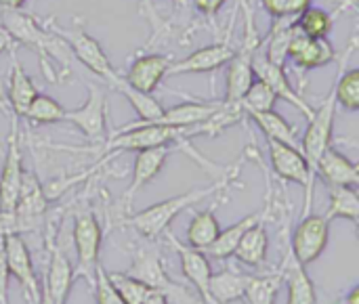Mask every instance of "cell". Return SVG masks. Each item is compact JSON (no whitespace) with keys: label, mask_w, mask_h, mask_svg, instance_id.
Listing matches in <instances>:
<instances>
[{"label":"cell","mask_w":359,"mask_h":304,"mask_svg":"<svg viewBox=\"0 0 359 304\" xmlns=\"http://www.w3.org/2000/svg\"><path fill=\"white\" fill-rule=\"evenodd\" d=\"M2 27L8 32V36L13 38L15 44L17 42L25 44L38 53L42 71L48 80H53L48 59L57 61V65L61 67V71L65 76L69 74V61L74 55H72L67 42L57 32L46 29L48 25L42 27L40 21H36L32 15L23 13L21 8H2Z\"/></svg>","instance_id":"6da1fadb"},{"label":"cell","mask_w":359,"mask_h":304,"mask_svg":"<svg viewBox=\"0 0 359 304\" xmlns=\"http://www.w3.org/2000/svg\"><path fill=\"white\" fill-rule=\"evenodd\" d=\"M240 164H242V162H236L233 168H231L225 177L217 179L215 183H210V185H206V187H196V189H191V191L179 193V195H175V198H168V200H164V202H160V204H154V206H149V208H145V210L133 214V216L128 219V225H130L141 237H145V240H158L160 235H164V233L168 231V227L172 225V221H175L179 214H183V212L189 210L191 206L200 204L202 200H208L210 195L219 193V191L225 189L229 183H233L236 177H238V172H240Z\"/></svg>","instance_id":"7a4b0ae2"},{"label":"cell","mask_w":359,"mask_h":304,"mask_svg":"<svg viewBox=\"0 0 359 304\" xmlns=\"http://www.w3.org/2000/svg\"><path fill=\"white\" fill-rule=\"evenodd\" d=\"M53 32H57L69 46L72 55L97 78L103 80V84L111 90L116 86V82L122 78V74L111 65V61L107 59L103 46L99 44L97 38H93L88 32H84L82 27H59L53 23H46Z\"/></svg>","instance_id":"3957f363"},{"label":"cell","mask_w":359,"mask_h":304,"mask_svg":"<svg viewBox=\"0 0 359 304\" xmlns=\"http://www.w3.org/2000/svg\"><path fill=\"white\" fill-rule=\"evenodd\" d=\"M269 147V160H271V170L278 179L286 183H297L305 191L303 200V216L311 212L313 206V191H316V179L309 172V164L301 151V147H292L273 139H267Z\"/></svg>","instance_id":"277c9868"},{"label":"cell","mask_w":359,"mask_h":304,"mask_svg":"<svg viewBox=\"0 0 359 304\" xmlns=\"http://www.w3.org/2000/svg\"><path fill=\"white\" fill-rule=\"evenodd\" d=\"M337 99H334V86H330L326 99L313 109V116L309 118V126L301 139V151L309 164V172L316 179V166L322 158V153L332 143V130H334V116H337Z\"/></svg>","instance_id":"5b68a950"},{"label":"cell","mask_w":359,"mask_h":304,"mask_svg":"<svg viewBox=\"0 0 359 304\" xmlns=\"http://www.w3.org/2000/svg\"><path fill=\"white\" fill-rule=\"evenodd\" d=\"M103 244V227L93 212H82L74 223V248L78 265L74 269V282L84 277L88 284L95 282V271L99 267V254Z\"/></svg>","instance_id":"8992f818"},{"label":"cell","mask_w":359,"mask_h":304,"mask_svg":"<svg viewBox=\"0 0 359 304\" xmlns=\"http://www.w3.org/2000/svg\"><path fill=\"white\" fill-rule=\"evenodd\" d=\"M86 86V101L76 109H65L63 122L74 124L93 145H101L107 139V95L99 84Z\"/></svg>","instance_id":"52a82bcc"},{"label":"cell","mask_w":359,"mask_h":304,"mask_svg":"<svg viewBox=\"0 0 359 304\" xmlns=\"http://www.w3.org/2000/svg\"><path fill=\"white\" fill-rule=\"evenodd\" d=\"M330 242V221L324 214H307L301 216V223L294 229L292 235V248L290 254L301 267H309L316 263Z\"/></svg>","instance_id":"ba28073f"},{"label":"cell","mask_w":359,"mask_h":304,"mask_svg":"<svg viewBox=\"0 0 359 304\" xmlns=\"http://www.w3.org/2000/svg\"><path fill=\"white\" fill-rule=\"evenodd\" d=\"M23 177V158H21V139H19V118L11 113V130L6 137V156L0 170V208L13 210L19 198Z\"/></svg>","instance_id":"9c48e42d"},{"label":"cell","mask_w":359,"mask_h":304,"mask_svg":"<svg viewBox=\"0 0 359 304\" xmlns=\"http://www.w3.org/2000/svg\"><path fill=\"white\" fill-rule=\"evenodd\" d=\"M252 71H255V78L263 80V82L276 92L278 99H282V101L290 103L292 107H297L305 118H311V116H313V109H316V107H313L311 103H307V101L301 97V92L292 86V82H290V78H288L284 65L271 63L261 50H257L255 57H252Z\"/></svg>","instance_id":"30bf717a"},{"label":"cell","mask_w":359,"mask_h":304,"mask_svg":"<svg viewBox=\"0 0 359 304\" xmlns=\"http://www.w3.org/2000/svg\"><path fill=\"white\" fill-rule=\"evenodd\" d=\"M46 206H48V198L44 195V187L40 185V181L32 172L23 170L19 198H17V204L13 208L15 216L19 221L21 233H29V231H36L40 227V221L46 212Z\"/></svg>","instance_id":"8fae6325"},{"label":"cell","mask_w":359,"mask_h":304,"mask_svg":"<svg viewBox=\"0 0 359 304\" xmlns=\"http://www.w3.org/2000/svg\"><path fill=\"white\" fill-rule=\"evenodd\" d=\"M4 250H6V265L8 273L21 284L25 294L34 304L40 303V279L34 269V261L29 254V248L21 235H8L4 237Z\"/></svg>","instance_id":"7c38bea8"},{"label":"cell","mask_w":359,"mask_h":304,"mask_svg":"<svg viewBox=\"0 0 359 304\" xmlns=\"http://www.w3.org/2000/svg\"><path fill=\"white\" fill-rule=\"evenodd\" d=\"M233 53L236 50L231 48L229 40L202 46V48L189 53L187 57H183L179 61H172L166 76H187V74H210V71H217V69L225 67L231 61Z\"/></svg>","instance_id":"4fadbf2b"},{"label":"cell","mask_w":359,"mask_h":304,"mask_svg":"<svg viewBox=\"0 0 359 304\" xmlns=\"http://www.w3.org/2000/svg\"><path fill=\"white\" fill-rule=\"evenodd\" d=\"M334 57L337 53L328 38H309L294 25L286 59H290L299 69L311 71V69L324 67L330 61H334Z\"/></svg>","instance_id":"5bb4252c"},{"label":"cell","mask_w":359,"mask_h":304,"mask_svg":"<svg viewBox=\"0 0 359 304\" xmlns=\"http://www.w3.org/2000/svg\"><path fill=\"white\" fill-rule=\"evenodd\" d=\"M166 240L170 244V248L179 254L181 258V269H183V275L185 279L198 290L200 298L204 300V304H217L210 296V275H212V269H210V261L204 252L200 250H194L189 248L187 244L179 242L172 233H166Z\"/></svg>","instance_id":"9a60e30c"},{"label":"cell","mask_w":359,"mask_h":304,"mask_svg":"<svg viewBox=\"0 0 359 304\" xmlns=\"http://www.w3.org/2000/svg\"><path fill=\"white\" fill-rule=\"evenodd\" d=\"M170 63H172V59L168 55H162V53L141 55L130 63L124 80L133 88H137L141 92H147V95H154V90H158L162 80L166 78Z\"/></svg>","instance_id":"2e32d148"},{"label":"cell","mask_w":359,"mask_h":304,"mask_svg":"<svg viewBox=\"0 0 359 304\" xmlns=\"http://www.w3.org/2000/svg\"><path fill=\"white\" fill-rule=\"evenodd\" d=\"M46 246H48V269L44 273L42 284L55 303L67 304V296L74 284V267L65 256V252L57 244H53L50 235L46 237Z\"/></svg>","instance_id":"e0dca14e"},{"label":"cell","mask_w":359,"mask_h":304,"mask_svg":"<svg viewBox=\"0 0 359 304\" xmlns=\"http://www.w3.org/2000/svg\"><path fill=\"white\" fill-rule=\"evenodd\" d=\"M170 156V145H162V147H149V149H141L135 151V162H133V179L130 185L124 193L126 202H133V198L145 189L164 168L166 160Z\"/></svg>","instance_id":"ac0fdd59"},{"label":"cell","mask_w":359,"mask_h":304,"mask_svg":"<svg viewBox=\"0 0 359 304\" xmlns=\"http://www.w3.org/2000/svg\"><path fill=\"white\" fill-rule=\"evenodd\" d=\"M261 48H252L242 44L240 50L233 53L231 61L227 63V78H225V103H236L240 105V99L244 97V92L248 90V86L255 80V71H252V57L255 53Z\"/></svg>","instance_id":"d6986e66"},{"label":"cell","mask_w":359,"mask_h":304,"mask_svg":"<svg viewBox=\"0 0 359 304\" xmlns=\"http://www.w3.org/2000/svg\"><path fill=\"white\" fill-rule=\"evenodd\" d=\"M322 179L328 187H358L359 168L353 160H349L345 153H341L334 147H328L318 166H316V179Z\"/></svg>","instance_id":"ffe728a7"},{"label":"cell","mask_w":359,"mask_h":304,"mask_svg":"<svg viewBox=\"0 0 359 304\" xmlns=\"http://www.w3.org/2000/svg\"><path fill=\"white\" fill-rule=\"evenodd\" d=\"M221 103H202V101H187V103H179L172 105L168 109H162V113L151 120V122H137V124H164V126H183V128H191L198 124H204L206 120H210L219 109Z\"/></svg>","instance_id":"44dd1931"},{"label":"cell","mask_w":359,"mask_h":304,"mask_svg":"<svg viewBox=\"0 0 359 304\" xmlns=\"http://www.w3.org/2000/svg\"><path fill=\"white\" fill-rule=\"evenodd\" d=\"M269 214H271V204L267 202L261 210H257V212L244 216L242 221L233 223V225L227 227V229H221L219 237L215 240V244H212L204 254H208V256H212V258H219V261L233 256V250H236V246L240 244V240L244 237V233H246L250 227L259 225V223H267V221H269Z\"/></svg>","instance_id":"7402d4cb"},{"label":"cell","mask_w":359,"mask_h":304,"mask_svg":"<svg viewBox=\"0 0 359 304\" xmlns=\"http://www.w3.org/2000/svg\"><path fill=\"white\" fill-rule=\"evenodd\" d=\"M11 55V71H8V105L11 111L21 118L27 109V105L32 103V99L38 95V88L34 84V80L25 74L23 65L17 59V48L15 44L8 48Z\"/></svg>","instance_id":"603a6c76"},{"label":"cell","mask_w":359,"mask_h":304,"mask_svg":"<svg viewBox=\"0 0 359 304\" xmlns=\"http://www.w3.org/2000/svg\"><path fill=\"white\" fill-rule=\"evenodd\" d=\"M250 279H252V275L236 271V269H225V271L212 273L210 284H208L210 296L217 304H231L236 300H242Z\"/></svg>","instance_id":"cb8c5ba5"},{"label":"cell","mask_w":359,"mask_h":304,"mask_svg":"<svg viewBox=\"0 0 359 304\" xmlns=\"http://www.w3.org/2000/svg\"><path fill=\"white\" fill-rule=\"evenodd\" d=\"M267 252H269V235H267L265 223H259L244 233V237L240 240V244L233 250V256L242 265L263 267L267 261Z\"/></svg>","instance_id":"d4e9b609"},{"label":"cell","mask_w":359,"mask_h":304,"mask_svg":"<svg viewBox=\"0 0 359 304\" xmlns=\"http://www.w3.org/2000/svg\"><path fill=\"white\" fill-rule=\"evenodd\" d=\"M215 208L217 206H210L206 210H200L189 221V225H187V246L189 248L200 250V252H206L215 244V240L219 237L221 225H219V221L215 216Z\"/></svg>","instance_id":"484cf974"},{"label":"cell","mask_w":359,"mask_h":304,"mask_svg":"<svg viewBox=\"0 0 359 304\" xmlns=\"http://www.w3.org/2000/svg\"><path fill=\"white\" fill-rule=\"evenodd\" d=\"M286 284H288V300L286 304H316L318 303V294H316V284L313 279L307 275L305 267H301L292 254L290 261L284 265L282 271Z\"/></svg>","instance_id":"4316f807"},{"label":"cell","mask_w":359,"mask_h":304,"mask_svg":"<svg viewBox=\"0 0 359 304\" xmlns=\"http://www.w3.org/2000/svg\"><path fill=\"white\" fill-rule=\"evenodd\" d=\"M250 118L263 130L265 139H273V141H280V143H286V145H292V147H301V141H299V134H297V126H292L276 109L250 113Z\"/></svg>","instance_id":"83f0119b"},{"label":"cell","mask_w":359,"mask_h":304,"mask_svg":"<svg viewBox=\"0 0 359 304\" xmlns=\"http://www.w3.org/2000/svg\"><path fill=\"white\" fill-rule=\"evenodd\" d=\"M351 6V4H347ZM347 6L339 8L337 13H330L326 8H320V6H307L297 19H294V25L309 38H328L332 27H334V21H337V15L341 11H345Z\"/></svg>","instance_id":"f1b7e54d"},{"label":"cell","mask_w":359,"mask_h":304,"mask_svg":"<svg viewBox=\"0 0 359 304\" xmlns=\"http://www.w3.org/2000/svg\"><path fill=\"white\" fill-rule=\"evenodd\" d=\"M330 193V206L328 212L324 214L330 223L334 219H345L358 225L359 221V195L358 187H328Z\"/></svg>","instance_id":"f546056e"},{"label":"cell","mask_w":359,"mask_h":304,"mask_svg":"<svg viewBox=\"0 0 359 304\" xmlns=\"http://www.w3.org/2000/svg\"><path fill=\"white\" fill-rule=\"evenodd\" d=\"M111 90H116L118 95H122V97L133 105V109H135L137 116H139L137 122H151V120H156V118L162 113V109H164L162 103H160L154 95H147V92H141V90L133 88V86L124 80V76L116 82V86H114Z\"/></svg>","instance_id":"4dcf8cb0"},{"label":"cell","mask_w":359,"mask_h":304,"mask_svg":"<svg viewBox=\"0 0 359 304\" xmlns=\"http://www.w3.org/2000/svg\"><path fill=\"white\" fill-rule=\"evenodd\" d=\"M63 116H65V107L57 99L38 92L21 118H25L32 124H57L63 122Z\"/></svg>","instance_id":"1f68e13d"},{"label":"cell","mask_w":359,"mask_h":304,"mask_svg":"<svg viewBox=\"0 0 359 304\" xmlns=\"http://www.w3.org/2000/svg\"><path fill=\"white\" fill-rule=\"evenodd\" d=\"M282 282H284L282 271L269 275H252L242 300L244 304H273Z\"/></svg>","instance_id":"d6a6232c"},{"label":"cell","mask_w":359,"mask_h":304,"mask_svg":"<svg viewBox=\"0 0 359 304\" xmlns=\"http://www.w3.org/2000/svg\"><path fill=\"white\" fill-rule=\"evenodd\" d=\"M280 99L276 97V92L259 78L252 80V84L248 86V90L244 92V97L240 99V107L244 113H259V111H269L276 109V103Z\"/></svg>","instance_id":"836d02e7"},{"label":"cell","mask_w":359,"mask_h":304,"mask_svg":"<svg viewBox=\"0 0 359 304\" xmlns=\"http://www.w3.org/2000/svg\"><path fill=\"white\" fill-rule=\"evenodd\" d=\"M107 279L124 304H141L154 290L128 273H107Z\"/></svg>","instance_id":"e575fe53"},{"label":"cell","mask_w":359,"mask_h":304,"mask_svg":"<svg viewBox=\"0 0 359 304\" xmlns=\"http://www.w3.org/2000/svg\"><path fill=\"white\" fill-rule=\"evenodd\" d=\"M313 0H261L273 21H294Z\"/></svg>","instance_id":"d590c367"},{"label":"cell","mask_w":359,"mask_h":304,"mask_svg":"<svg viewBox=\"0 0 359 304\" xmlns=\"http://www.w3.org/2000/svg\"><path fill=\"white\" fill-rule=\"evenodd\" d=\"M93 292H95V300L97 304H124L122 298L116 294V290L111 288L107 273L103 271V267L99 265L95 271V282H93Z\"/></svg>","instance_id":"8d00e7d4"},{"label":"cell","mask_w":359,"mask_h":304,"mask_svg":"<svg viewBox=\"0 0 359 304\" xmlns=\"http://www.w3.org/2000/svg\"><path fill=\"white\" fill-rule=\"evenodd\" d=\"M137 4H139V15L149 23V27H151V34H154V36L162 34V32L168 27V25H166V21L160 17V13H158L156 4H154L151 0H137Z\"/></svg>","instance_id":"74e56055"},{"label":"cell","mask_w":359,"mask_h":304,"mask_svg":"<svg viewBox=\"0 0 359 304\" xmlns=\"http://www.w3.org/2000/svg\"><path fill=\"white\" fill-rule=\"evenodd\" d=\"M8 265H6V250L4 237H0V304H8Z\"/></svg>","instance_id":"f35d334b"},{"label":"cell","mask_w":359,"mask_h":304,"mask_svg":"<svg viewBox=\"0 0 359 304\" xmlns=\"http://www.w3.org/2000/svg\"><path fill=\"white\" fill-rule=\"evenodd\" d=\"M8 235H21L19 221L15 216V210L0 208V237H8Z\"/></svg>","instance_id":"ab89813d"},{"label":"cell","mask_w":359,"mask_h":304,"mask_svg":"<svg viewBox=\"0 0 359 304\" xmlns=\"http://www.w3.org/2000/svg\"><path fill=\"white\" fill-rule=\"evenodd\" d=\"M191 2H194V6H196L202 15H206L208 19H215V17L219 15V11L225 6L227 0H191Z\"/></svg>","instance_id":"60d3db41"},{"label":"cell","mask_w":359,"mask_h":304,"mask_svg":"<svg viewBox=\"0 0 359 304\" xmlns=\"http://www.w3.org/2000/svg\"><path fill=\"white\" fill-rule=\"evenodd\" d=\"M15 42H13V38L8 36V32L0 25V53H4V50H8L11 46H13Z\"/></svg>","instance_id":"b9f144b4"},{"label":"cell","mask_w":359,"mask_h":304,"mask_svg":"<svg viewBox=\"0 0 359 304\" xmlns=\"http://www.w3.org/2000/svg\"><path fill=\"white\" fill-rule=\"evenodd\" d=\"M141 304H168V300H166V296H164L162 292H156V290H154V292H151Z\"/></svg>","instance_id":"7bdbcfd3"},{"label":"cell","mask_w":359,"mask_h":304,"mask_svg":"<svg viewBox=\"0 0 359 304\" xmlns=\"http://www.w3.org/2000/svg\"><path fill=\"white\" fill-rule=\"evenodd\" d=\"M27 0H0L2 8H21Z\"/></svg>","instance_id":"ee69618b"},{"label":"cell","mask_w":359,"mask_h":304,"mask_svg":"<svg viewBox=\"0 0 359 304\" xmlns=\"http://www.w3.org/2000/svg\"><path fill=\"white\" fill-rule=\"evenodd\" d=\"M38 304H57L50 298V294H48V290L44 288V284H40V303Z\"/></svg>","instance_id":"f6af8a7d"},{"label":"cell","mask_w":359,"mask_h":304,"mask_svg":"<svg viewBox=\"0 0 359 304\" xmlns=\"http://www.w3.org/2000/svg\"><path fill=\"white\" fill-rule=\"evenodd\" d=\"M343 304H359V288L358 286H353V288H351V292L347 294V298H345V303Z\"/></svg>","instance_id":"bcb514c9"}]
</instances>
